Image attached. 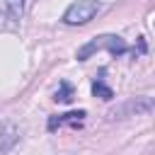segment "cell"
<instances>
[{
  "instance_id": "6da1fadb",
  "label": "cell",
  "mask_w": 155,
  "mask_h": 155,
  "mask_svg": "<svg viewBox=\"0 0 155 155\" xmlns=\"http://www.w3.org/2000/svg\"><path fill=\"white\" fill-rule=\"evenodd\" d=\"M102 48H107L111 56H124V53L128 51V46H126V41H124L121 36L104 34V36H97V39H92L90 44H85V46L78 51V58H80V61H85V58H90V53L102 51Z\"/></svg>"
},
{
  "instance_id": "7a4b0ae2",
  "label": "cell",
  "mask_w": 155,
  "mask_h": 155,
  "mask_svg": "<svg viewBox=\"0 0 155 155\" xmlns=\"http://www.w3.org/2000/svg\"><path fill=\"white\" fill-rule=\"evenodd\" d=\"M99 10H102V5L97 0H78L65 10L63 22L70 24V27H80V24H87L90 19H94V15Z\"/></svg>"
},
{
  "instance_id": "3957f363",
  "label": "cell",
  "mask_w": 155,
  "mask_h": 155,
  "mask_svg": "<svg viewBox=\"0 0 155 155\" xmlns=\"http://www.w3.org/2000/svg\"><path fill=\"white\" fill-rule=\"evenodd\" d=\"M153 111V99L150 97H133L116 109L109 111V119H126V116H138V114H150Z\"/></svg>"
},
{
  "instance_id": "277c9868",
  "label": "cell",
  "mask_w": 155,
  "mask_h": 155,
  "mask_svg": "<svg viewBox=\"0 0 155 155\" xmlns=\"http://www.w3.org/2000/svg\"><path fill=\"white\" fill-rule=\"evenodd\" d=\"M24 15V0H5L2 2V17L10 24H17Z\"/></svg>"
},
{
  "instance_id": "5b68a950",
  "label": "cell",
  "mask_w": 155,
  "mask_h": 155,
  "mask_svg": "<svg viewBox=\"0 0 155 155\" xmlns=\"http://www.w3.org/2000/svg\"><path fill=\"white\" fill-rule=\"evenodd\" d=\"M82 119H85V111H82V109H80V111H70V114H56V116L48 119V131H56V128L63 126V124H73V126H78Z\"/></svg>"
},
{
  "instance_id": "8992f818",
  "label": "cell",
  "mask_w": 155,
  "mask_h": 155,
  "mask_svg": "<svg viewBox=\"0 0 155 155\" xmlns=\"http://www.w3.org/2000/svg\"><path fill=\"white\" fill-rule=\"evenodd\" d=\"M17 138H19V131L15 128V124L5 121L2 128H0V153H7V150L17 143Z\"/></svg>"
},
{
  "instance_id": "52a82bcc",
  "label": "cell",
  "mask_w": 155,
  "mask_h": 155,
  "mask_svg": "<svg viewBox=\"0 0 155 155\" xmlns=\"http://www.w3.org/2000/svg\"><path fill=\"white\" fill-rule=\"evenodd\" d=\"M92 92H94V97H102V99H111V97H114L111 87H107L102 80H94V85H92Z\"/></svg>"
},
{
  "instance_id": "ba28073f",
  "label": "cell",
  "mask_w": 155,
  "mask_h": 155,
  "mask_svg": "<svg viewBox=\"0 0 155 155\" xmlns=\"http://www.w3.org/2000/svg\"><path fill=\"white\" fill-rule=\"evenodd\" d=\"M56 99H61V102H70L73 99V90H70L68 82H61V92H56Z\"/></svg>"
}]
</instances>
